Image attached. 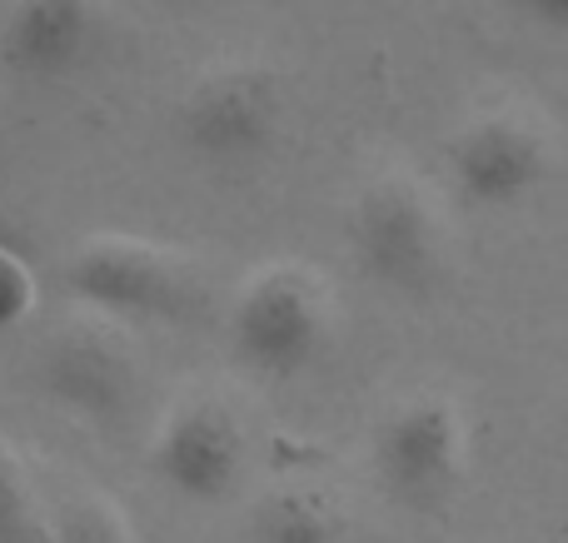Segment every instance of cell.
I'll return each instance as SVG.
<instances>
[{
	"label": "cell",
	"mask_w": 568,
	"mask_h": 543,
	"mask_svg": "<svg viewBox=\"0 0 568 543\" xmlns=\"http://www.w3.org/2000/svg\"><path fill=\"white\" fill-rule=\"evenodd\" d=\"M30 309H36V275L16 249L0 245V335L26 325Z\"/></svg>",
	"instance_id": "4fadbf2b"
},
{
	"label": "cell",
	"mask_w": 568,
	"mask_h": 543,
	"mask_svg": "<svg viewBox=\"0 0 568 543\" xmlns=\"http://www.w3.org/2000/svg\"><path fill=\"white\" fill-rule=\"evenodd\" d=\"M559 140L554 125L534 105L504 100L479 115H469L454 130L444 165L464 205L474 209H514L529 195H539L554 175Z\"/></svg>",
	"instance_id": "277c9868"
},
{
	"label": "cell",
	"mask_w": 568,
	"mask_h": 543,
	"mask_svg": "<svg viewBox=\"0 0 568 543\" xmlns=\"http://www.w3.org/2000/svg\"><path fill=\"white\" fill-rule=\"evenodd\" d=\"M0 543H50V514L6 439H0Z\"/></svg>",
	"instance_id": "8fae6325"
},
{
	"label": "cell",
	"mask_w": 568,
	"mask_h": 543,
	"mask_svg": "<svg viewBox=\"0 0 568 543\" xmlns=\"http://www.w3.org/2000/svg\"><path fill=\"white\" fill-rule=\"evenodd\" d=\"M329 345V295L304 265H270L245 279L230 315V355L255 379H300Z\"/></svg>",
	"instance_id": "5b68a950"
},
{
	"label": "cell",
	"mask_w": 568,
	"mask_h": 543,
	"mask_svg": "<svg viewBox=\"0 0 568 543\" xmlns=\"http://www.w3.org/2000/svg\"><path fill=\"white\" fill-rule=\"evenodd\" d=\"M150 474L185 504H230L245 479V429L220 399H180L150 444Z\"/></svg>",
	"instance_id": "ba28073f"
},
{
	"label": "cell",
	"mask_w": 568,
	"mask_h": 543,
	"mask_svg": "<svg viewBox=\"0 0 568 543\" xmlns=\"http://www.w3.org/2000/svg\"><path fill=\"white\" fill-rule=\"evenodd\" d=\"M369 464L384 499L409 514H439L469 474V424L449 395H409L379 419Z\"/></svg>",
	"instance_id": "7a4b0ae2"
},
{
	"label": "cell",
	"mask_w": 568,
	"mask_h": 543,
	"mask_svg": "<svg viewBox=\"0 0 568 543\" xmlns=\"http://www.w3.org/2000/svg\"><path fill=\"white\" fill-rule=\"evenodd\" d=\"M349 255L369 285L399 299H424L444 285L449 229L434 195L414 175H374L349 205Z\"/></svg>",
	"instance_id": "6da1fadb"
},
{
	"label": "cell",
	"mask_w": 568,
	"mask_h": 543,
	"mask_svg": "<svg viewBox=\"0 0 568 543\" xmlns=\"http://www.w3.org/2000/svg\"><path fill=\"white\" fill-rule=\"evenodd\" d=\"M284 125V90L265 65H220L185 90L175 110V135L195 160L240 170L270 155Z\"/></svg>",
	"instance_id": "8992f818"
},
{
	"label": "cell",
	"mask_w": 568,
	"mask_h": 543,
	"mask_svg": "<svg viewBox=\"0 0 568 543\" xmlns=\"http://www.w3.org/2000/svg\"><path fill=\"white\" fill-rule=\"evenodd\" d=\"M36 385L60 414L90 429H120L140 399L135 355L105 325H65L36 359Z\"/></svg>",
	"instance_id": "52a82bcc"
},
{
	"label": "cell",
	"mask_w": 568,
	"mask_h": 543,
	"mask_svg": "<svg viewBox=\"0 0 568 543\" xmlns=\"http://www.w3.org/2000/svg\"><path fill=\"white\" fill-rule=\"evenodd\" d=\"M509 6H519L524 16H534L539 25L568 30V0H509Z\"/></svg>",
	"instance_id": "5bb4252c"
},
{
	"label": "cell",
	"mask_w": 568,
	"mask_h": 543,
	"mask_svg": "<svg viewBox=\"0 0 568 543\" xmlns=\"http://www.w3.org/2000/svg\"><path fill=\"white\" fill-rule=\"evenodd\" d=\"M95 45L90 0H16L0 25V60L20 80H65Z\"/></svg>",
	"instance_id": "9c48e42d"
},
{
	"label": "cell",
	"mask_w": 568,
	"mask_h": 543,
	"mask_svg": "<svg viewBox=\"0 0 568 543\" xmlns=\"http://www.w3.org/2000/svg\"><path fill=\"white\" fill-rule=\"evenodd\" d=\"M50 543H135L125 529V514L95 494L65 499L50 514Z\"/></svg>",
	"instance_id": "7c38bea8"
},
{
	"label": "cell",
	"mask_w": 568,
	"mask_h": 543,
	"mask_svg": "<svg viewBox=\"0 0 568 543\" xmlns=\"http://www.w3.org/2000/svg\"><path fill=\"white\" fill-rule=\"evenodd\" d=\"M245 543H349V519L320 489H275L250 509Z\"/></svg>",
	"instance_id": "30bf717a"
},
{
	"label": "cell",
	"mask_w": 568,
	"mask_h": 543,
	"mask_svg": "<svg viewBox=\"0 0 568 543\" xmlns=\"http://www.w3.org/2000/svg\"><path fill=\"white\" fill-rule=\"evenodd\" d=\"M65 279L75 299L95 305L110 319H160V325H180V319L200 315L205 289L190 259L170 245L140 235H90L70 249Z\"/></svg>",
	"instance_id": "3957f363"
}]
</instances>
